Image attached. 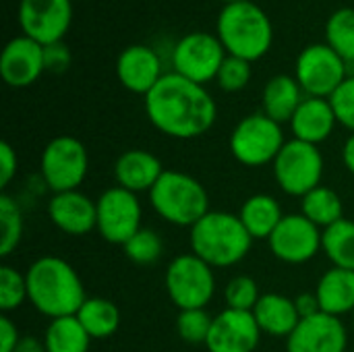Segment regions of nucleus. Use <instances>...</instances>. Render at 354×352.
<instances>
[{"mask_svg": "<svg viewBox=\"0 0 354 352\" xmlns=\"http://www.w3.org/2000/svg\"><path fill=\"white\" fill-rule=\"evenodd\" d=\"M145 114L162 135L189 141L216 124L218 106L205 85L170 71L145 95Z\"/></svg>", "mask_w": 354, "mask_h": 352, "instance_id": "obj_1", "label": "nucleus"}, {"mask_svg": "<svg viewBox=\"0 0 354 352\" xmlns=\"http://www.w3.org/2000/svg\"><path fill=\"white\" fill-rule=\"evenodd\" d=\"M292 139L319 145L328 141L338 127L336 112L328 98H305L288 122Z\"/></svg>", "mask_w": 354, "mask_h": 352, "instance_id": "obj_20", "label": "nucleus"}, {"mask_svg": "<svg viewBox=\"0 0 354 352\" xmlns=\"http://www.w3.org/2000/svg\"><path fill=\"white\" fill-rule=\"evenodd\" d=\"M351 75L348 64L326 44H309L295 62V79L309 98H332Z\"/></svg>", "mask_w": 354, "mask_h": 352, "instance_id": "obj_10", "label": "nucleus"}, {"mask_svg": "<svg viewBox=\"0 0 354 352\" xmlns=\"http://www.w3.org/2000/svg\"><path fill=\"white\" fill-rule=\"evenodd\" d=\"M226 56L228 52L224 50L216 33L191 31L174 44L170 60L174 73L189 81L205 85L209 81H216Z\"/></svg>", "mask_w": 354, "mask_h": 352, "instance_id": "obj_11", "label": "nucleus"}, {"mask_svg": "<svg viewBox=\"0 0 354 352\" xmlns=\"http://www.w3.org/2000/svg\"><path fill=\"white\" fill-rule=\"evenodd\" d=\"M261 330L253 311L224 309L214 315L205 342L207 352H255L261 342Z\"/></svg>", "mask_w": 354, "mask_h": 352, "instance_id": "obj_15", "label": "nucleus"}, {"mask_svg": "<svg viewBox=\"0 0 354 352\" xmlns=\"http://www.w3.org/2000/svg\"><path fill=\"white\" fill-rule=\"evenodd\" d=\"M253 315L261 334L270 338H288L301 322V315L295 307V299L280 293H266L257 301Z\"/></svg>", "mask_w": 354, "mask_h": 352, "instance_id": "obj_22", "label": "nucleus"}, {"mask_svg": "<svg viewBox=\"0 0 354 352\" xmlns=\"http://www.w3.org/2000/svg\"><path fill=\"white\" fill-rule=\"evenodd\" d=\"M164 75L160 54L147 44H131L116 58V77L131 93L145 98Z\"/></svg>", "mask_w": 354, "mask_h": 352, "instance_id": "obj_18", "label": "nucleus"}, {"mask_svg": "<svg viewBox=\"0 0 354 352\" xmlns=\"http://www.w3.org/2000/svg\"><path fill=\"white\" fill-rule=\"evenodd\" d=\"M220 2H224V4H234V2H243V0H220Z\"/></svg>", "mask_w": 354, "mask_h": 352, "instance_id": "obj_44", "label": "nucleus"}, {"mask_svg": "<svg viewBox=\"0 0 354 352\" xmlns=\"http://www.w3.org/2000/svg\"><path fill=\"white\" fill-rule=\"evenodd\" d=\"M295 307L301 315V319H307V317H313L317 313H322V307H319V301L315 297V293H301L295 297Z\"/></svg>", "mask_w": 354, "mask_h": 352, "instance_id": "obj_41", "label": "nucleus"}, {"mask_svg": "<svg viewBox=\"0 0 354 352\" xmlns=\"http://www.w3.org/2000/svg\"><path fill=\"white\" fill-rule=\"evenodd\" d=\"M326 44L348 64H354V8L353 6H340L336 8L324 27Z\"/></svg>", "mask_w": 354, "mask_h": 352, "instance_id": "obj_30", "label": "nucleus"}, {"mask_svg": "<svg viewBox=\"0 0 354 352\" xmlns=\"http://www.w3.org/2000/svg\"><path fill=\"white\" fill-rule=\"evenodd\" d=\"M77 319L91 336V340H106L120 328V309L104 297H87L79 307Z\"/></svg>", "mask_w": 354, "mask_h": 352, "instance_id": "obj_26", "label": "nucleus"}, {"mask_svg": "<svg viewBox=\"0 0 354 352\" xmlns=\"http://www.w3.org/2000/svg\"><path fill=\"white\" fill-rule=\"evenodd\" d=\"M305 98L295 75H274L261 91V112L284 124L290 122Z\"/></svg>", "mask_w": 354, "mask_h": 352, "instance_id": "obj_24", "label": "nucleus"}, {"mask_svg": "<svg viewBox=\"0 0 354 352\" xmlns=\"http://www.w3.org/2000/svg\"><path fill=\"white\" fill-rule=\"evenodd\" d=\"M322 251L332 268L354 272V220H340L322 232Z\"/></svg>", "mask_w": 354, "mask_h": 352, "instance_id": "obj_29", "label": "nucleus"}, {"mask_svg": "<svg viewBox=\"0 0 354 352\" xmlns=\"http://www.w3.org/2000/svg\"><path fill=\"white\" fill-rule=\"evenodd\" d=\"M46 352H89L91 336L85 332L77 315L50 319L44 338Z\"/></svg>", "mask_w": 354, "mask_h": 352, "instance_id": "obj_27", "label": "nucleus"}, {"mask_svg": "<svg viewBox=\"0 0 354 352\" xmlns=\"http://www.w3.org/2000/svg\"><path fill=\"white\" fill-rule=\"evenodd\" d=\"M324 170L326 162L319 151V145H311L299 139L286 141L272 164L274 180L280 191L288 197L299 199H303L309 191L322 185Z\"/></svg>", "mask_w": 354, "mask_h": 352, "instance_id": "obj_7", "label": "nucleus"}, {"mask_svg": "<svg viewBox=\"0 0 354 352\" xmlns=\"http://www.w3.org/2000/svg\"><path fill=\"white\" fill-rule=\"evenodd\" d=\"M21 338L23 336H19L17 324L8 315H2L0 317V352H15Z\"/></svg>", "mask_w": 354, "mask_h": 352, "instance_id": "obj_40", "label": "nucleus"}, {"mask_svg": "<svg viewBox=\"0 0 354 352\" xmlns=\"http://www.w3.org/2000/svg\"><path fill=\"white\" fill-rule=\"evenodd\" d=\"M122 251L135 266H153L164 255V241L156 230L141 228L122 245Z\"/></svg>", "mask_w": 354, "mask_h": 352, "instance_id": "obj_32", "label": "nucleus"}, {"mask_svg": "<svg viewBox=\"0 0 354 352\" xmlns=\"http://www.w3.org/2000/svg\"><path fill=\"white\" fill-rule=\"evenodd\" d=\"M48 218L68 237H85L95 230L97 207L95 201L79 189L54 193L48 201Z\"/></svg>", "mask_w": 354, "mask_h": 352, "instance_id": "obj_19", "label": "nucleus"}, {"mask_svg": "<svg viewBox=\"0 0 354 352\" xmlns=\"http://www.w3.org/2000/svg\"><path fill=\"white\" fill-rule=\"evenodd\" d=\"M17 168H19L17 151L12 149L10 143L2 141L0 143V187L2 189H6L10 180L17 176Z\"/></svg>", "mask_w": 354, "mask_h": 352, "instance_id": "obj_39", "label": "nucleus"}, {"mask_svg": "<svg viewBox=\"0 0 354 352\" xmlns=\"http://www.w3.org/2000/svg\"><path fill=\"white\" fill-rule=\"evenodd\" d=\"M259 299H261L259 286L251 276H234L228 280L224 288V301L228 309L253 311Z\"/></svg>", "mask_w": 354, "mask_h": 352, "instance_id": "obj_35", "label": "nucleus"}, {"mask_svg": "<svg viewBox=\"0 0 354 352\" xmlns=\"http://www.w3.org/2000/svg\"><path fill=\"white\" fill-rule=\"evenodd\" d=\"M212 324H214V315H209L207 309H185L178 311L176 334L180 340L189 344H205Z\"/></svg>", "mask_w": 354, "mask_h": 352, "instance_id": "obj_33", "label": "nucleus"}, {"mask_svg": "<svg viewBox=\"0 0 354 352\" xmlns=\"http://www.w3.org/2000/svg\"><path fill=\"white\" fill-rule=\"evenodd\" d=\"M322 228L303 214H286L268 239L272 255L288 266L309 263L322 251Z\"/></svg>", "mask_w": 354, "mask_h": 352, "instance_id": "obj_13", "label": "nucleus"}, {"mask_svg": "<svg viewBox=\"0 0 354 352\" xmlns=\"http://www.w3.org/2000/svg\"><path fill=\"white\" fill-rule=\"evenodd\" d=\"M284 143L286 137L282 124L263 112H255L241 118L232 129L228 141L232 158L247 168H261L266 164H274Z\"/></svg>", "mask_w": 354, "mask_h": 352, "instance_id": "obj_6", "label": "nucleus"}, {"mask_svg": "<svg viewBox=\"0 0 354 352\" xmlns=\"http://www.w3.org/2000/svg\"><path fill=\"white\" fill-rule=\"evenodd\" d=\"M284 216L286 214L282 212L280 201L268 193L247 197L239 210V218L253 241H268Z\"/></svg>", "mask_w": 354, "mask_h": 352, "instance_id": "obj_25", "label": "nucleus"}, {"mask_svg": "<svg viewBox=\"0 0 354 352\" xmlns=\"http://www.w3.org/2000/svg\"><path fill=\"white\" fill-rule=\"evenodd\" d=\"M322 313L344 317L354 313V272L342 268H330L324 272L315 286Z\"/></svg>", "mask_w": 354, "mask_h": 352, "instance_id": "obj_23", "label": "nucleus"}, {"mask_svg": "<svg viewBox=\"0 0 354 352\" xmlns=\"http://www.w3.org/2000/svg\"><path fill=\"white\" fill-rule=\"evenodd\" d=\"M89 170L87 147L73 135H58L46 143L39 156V174L52 193L77 191Z\"/></svg>", "mask_w": 354, "mask_h": 352, "instance_id": "obj_9", "label": "nucleus"}, {"mask_svg": "<svg viewBox=\"0 0 354 352\" xmlns=\"http://www.w3.org/2000/svg\"><path fill=\"white\" fill-rule=\"evenodd\" d=\"M301 214L307 220H311L315 226L326 230L332 224L344 220V203H342V197L334 189L319 185L317 189L309 191L301 199Z\"/></svg>", "mask_w": 354, "mask_h": 352, "instance_id": "obj_28", "label": "nucleus"}, {"mask_svg": "<svg viewBox=\"0 0 354 352\" xmlns=\"http://www.w3.org/2000/svg\"><path fill=\"white\" fill-rule=\"evenodd\" d=\"M164 172L160 158L147 149H127L114 162L116 185L137 195L149 193Z\"/></svg>", "mask_w": 354, "mask_h": 352, "instance_id": "obj_21", "label": "nucleus"}, {"mask_svg": "<svg viewBox=\"0 0 354 352\" xmlns=\"http://www.w3.org/2000/svg\"><path fill=\"white\" fill-rule=\"evenodd\" d=\"M353 328H354V313H353Z\"/></svg>", "mask_w": 354, "mask_h": 352, "instance_id": "obj_45", "label": "nucleus"}, {"mask_svg": "<svg viewBox=\"0 0 354 352\" xmlns=\"http://www.w3.org/2000/svg\"><path fill=\"white\" fill-rule=\"evenodd\" d=\"M216 35L230 56L253 64L274 46V23L257 2L243 0L222 6L216 19Z\"/></svg>", "mask_w": 354, "mask_h": 352, "instance_id": "obj_3", "label": "nucleus"}, {"mask_svg": "<svg viewBox=\"0 0 354 352\" xmlns=\"http://www.w3.org/2000/svg\"><path fill=\"white\" fill-rule=\"evenodd\" d=\"M27 303L44 317L58 319L77 315L87 301L85 286L77 270L62 257L44 255L27 272Z\"/></svg>", "mask_w": 354, "mask_h": 352, "instance_id": "obj_2", "label": "nucleus"}, {"mask_svg": "<svg viewBox=\"0 0 354 352\" xmlns=\"http://www.w3.org/2000/svg\"><path fill=\"white\" fill-rule=\"evenodd\" d=\"M15 352H46V346L41 340H37L33 336H23Z\"/></svg>", "mask_w": 354, "mask_h": 352, "instance_id": "obj_43", "label": "nucleus"}, {"mask_svg": "<svg viewBox=\"0 0 354 352\" xmlns=\"http://www.w3.org/2000/svg\"><path fill=\"white\" fill-rule=\"evenodd\" d=\"M164 284L168 299L178 307V311L207 309L216 295L214 268L193 253L176 255L168 263Z\"/></svg>", "mask_w": 354, "mask_h": 352, "instance_id": "obj_8", "label": "nucleus"}, {"mask_svg": "<svg viewBox=\"0 0 354 352\" xmlns=\"http://www.w3.org/2000/svg\"><path fill=\"white\" fill-rule=\"evenodd\" d=\"M44 62L46 71L60 75L71 66V50L64 41H56L50 46H44Z\"/></svg>", "mask_w": 354, "mask_h": 352, "instance_id": "obj_38", "label": "nucleus"}, {"mask_svg": "<svg viewBox=\"0 0 354 352\" xmlns=\"http://www.w3.org/2000/svg\"><path fill=\"white\" fill-rule=\"evenodd\" d=\"M330 102L336 112L338 124H342L344 129L354 133V73L346 77V81L336 89Z\"/></svg>", "mask_w": 354, "mask_h": 352, "instance_id": "obj_37", "label": "nucleus"}, {"mask_svg": "<svg viewBox=\"0 0 354 352\" xmlns=\"http://www.w3.org/2000/svg\"><path fill=\"white\" fill-rule=\"evenodd\" d=\"M251 77H253L251 62L243 60L239 56H230L228 54L226 60L222 62L220 71H218L216 83L226 93H239V91H243L249 85Z\"/></svg>", "mask_w": 354, "mask_h": 352, "instance_id": "obj_36", "label": "nucleus"}, {"mask_svg": "<svg viewBox=\"0 0 354 352\" xmlns=\"http://www.w3.org/2000/svg\"><path fill=\"white\" fill-rule=\"evenodd\" d=\"M149 203L164 222L180 228H193L212 212L205 187L195 176L178 170H166L160 176L149 191Z\"/></svg>", "mask_w": 354, "mask_h": 352, "instance_id": "obj_5", "label": "nucleus"}, {"mask_svg": "<svg viewBox=\"0 0 354 352\" xmlns=\"http://www.w3.org/2000/svg\"><path fill=\"white\" fill-rule=\"evenodd\" d=\"M0 226H2V237H0V255L8 257L21 243L23 239V214L15 197L8 193L0 195Z\"/></svg>", "mask_w": 354, "mask_h": 352, "instance_id": "obj_31", "label": "nucleus"}, {"mask_svg": "<svg viewBox=\"0 0 354 352\" xmlns=\"http://www.w3.org/2000/svg\"><path fill=\"white\" fill-rule=\"evenodd\" d=\"M97 224L95 230L110 245H124L143 226V207L137 193H131L118 185L106 189L97 199Z\"/></svg>", "mask_w": 354, "mask_h": 352, "instance_id": "obj_12", "label": "nucleus"}, {"mask_svg": "<svg viewBox=\"0 0 354 352\" xmlns=\"http://www.w3.org/2000/svg\"><path fill=\"white\" fill-rule=\"evenodd\" d=\"M342 162H344V168L354 176V133H351L342 145Z\"/></svg>", "mask_w": 354, "mask_h": 352, "instance_id": "obj_42", "label": "nucleus"}, {"mask_svg": "<svg viewBox=\"0 0 354 352\" xmlns=\"http://www.w3.org/2000/svg\"><path fill=\"white\" fill-rule=\"evenodd\" d=\"M41 73H46L41 44L23 33L6 41L0 54V77L8 87H29L41 77Z\"/></svg>", "mask_w": 354, "mask_h": 352, "instance_id": "obj_17", "label": "nucleus"}, {"mask_svg": "<svg viewBox=\"0 0 354 352\" xmlns=\"http://www.w3.org/2000/svg\"><path fill=\"white\" fill-rule=\"evenodd\" d=\"M348 330L342 317L317 313L301 319L286 338V352H346Z\"/></svg>", "mask_w": 354, "mask_h": 352, "instance_id": "obj_16", "label": "nucleus"}, {"mask_svg": "<svg viewBox=\"0 0 354 352\" xmlns=\"http://www.w3.org/2000/svg\"><path fill=\"white\" fill-rule=\"evenodd\" d=\"M189 247L214 270H224L241 263L251 253L253 239L239 214L209 212L189 228Z\"/></svg>", "mask_w": 354, "mask_h": 352, "instance_id": "obj_4", "label": "nucleus"}, {"mask_svg": "<svg viewBox=\"0 0 354 352\" xmlns=\"http://www.w3.org/2000/svg\"><path fill=\"white\" fill-rule=\"evenodd\" d=\"M23 35L41 46L62 41L73 23L71 0H21L17 10Z\"/></svg>", "mask_w": 354, "mask_h": 352, "instance_id": "obj_14", "label": "nucleus"}, {"mask_svg": "<svg viewBox=\"0 0 354 352\" xmlns=\"http://www.w3.org/2000/svg\"><path fill=\"white\" fill-rule=\"evenodd\" d=\"M27 301V278L12 266L0 268V309L2 313L17 311Z\"/></svg>", "mask_w": 354, "mask_h": 352, "instance_id": "obj_34", "label": "nucleus"}]
</instances>
